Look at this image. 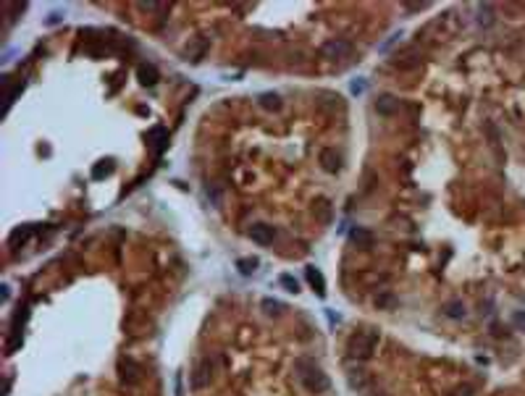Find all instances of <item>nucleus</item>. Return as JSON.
Listing matches in <instances>:
<instances>
[{
  "label": "nucleus",
  "instance_id": "obj_1",
  "mask_svg": "<svg viewBox=\"0 0 525 396\" xmlns=\"http://www.w3.org/2000/svg\"><path fill=\"white\" fill-rule=\"evenodd\" d=\"M294 372H297V381L302 383V388L307 393H323L331 386L326 370L318 365L313 357H297L294 360Z\"/></svg>",
  "mask_w": 525,
  "mask_h": 396
},
{
  "label": "nucleus",
  "instance_id": "obj_2",
  "mask_svg": "<svg viewBox=\"0 0 525 396\" xmlns=\"http://www.w3.org/2000/svg\"><path fill=\"white\" fill-rule=\"evenodd\" d=\"M378 346V334L376 331H360L355 334L349 341H347V355L352 360H371L373 357V351Z\"/></svg>",
  "mask_w": 525,
  "mask_h": 396
},
{
  "label": "nucleus",
  "instance_id": "obj_3",
  "mask_svg": "<svg viewBox=\"0 0 525 396\" xmlns=\"http://www.w3.org/2000/svg\"><path fill=\"white\" fill-rule=\"evenodd\" d=\"M210 378H213V362L205 357V360H200L197 367L192 370V388H195V391L205 388V386L210 383Z\"/></svg>",
  "mask_w": 525,
  "mask_h": 396
},
{
  "label": "nucleus",
  "instance_id": "obj_4",
  "mask_svg": "<svg viewBox=\"0 0 525 396\" xmlns=\"http://www.w3.org/2000/svg\"><path fill=\"white\" fill-rule=\"evenodd\" d=\"M321 53L326 58H331V60H341V58H347L352 53V42L349 39H328L321 48Z\"/></svg>",
  "mask_w": 525,
  "mask_h": 396
},
{
  "label": "nucleus",
  "instance_id": "obj_5",
  "mask_svg": "<svg viewBox=\"0 0 525 396\" xmlns=\"http://www.w3.org/2000/svg\"><path fill=\"white\" fill-rule=\"evenodd\" d=\"M119 372H121V381L126 386H137V383H140V376H142V367L137 365L131 357H126V360L119 362Z\"/></svg>",
  "mask_w": 525,
  "mask_h": 396
},
{
  "label": "nucleus",
  "instance_id": "obj_6",
  "mask_svg": "<svg viewBox=\"0 0 525 396\" xmlns=\"http://www.w3.org/2000/svg\"><path fill=\"white\" fill-rule=\"evenodd\" d=\"M249 236H252L255 244L268 247V244H273V236H276V231H273L270 226H265V223H255L252 228H249Z\"/></svg>",
  "mask_w": 525,
  "mask_h": 396
},
{
  "label": "nucleus",
  "instance_id": "obj_7",
  "mask_svg": "<svg viewBox=\"0 0 525 396\" xmlns=\"http://www.w3.org/2000/svg\"><path fill=\"white\" fill-rule=\"evenodd\" d=\"M137 76H140V81H142L145 87H152V84H158V79H161V74H158V69H155L152 63L140 66V69H137Z\"/></svg>",
  "mask_w": 525,
  "mask_h": 396
},
{
  "label": "nucleus",
  "instance_id": "obj_8",
  "mask_svg": "<svg viewBox=\"0 0 525 396\" xmlns=\"http://www.w3.org/2000/svg\"><path fill=\"white\" fill-rule=\"evenodd\" d=\"M339 155H336V150H331V147H326V150H321V165L328 171V173H336L339 171Z\"/></svg>",
  "mask_w": 525,
  "mask_h": 396
},
{
  "label": "nucleus",
  "instance_id": "obj_9",
  "mask_svg": "<svg viewBox=\"0 0 525 396\" xmlns=\"http://www.w3.org/2000/svg\"><path fill=\"white\" fill-rule=\"evenodd\" d=\"M166 137H168V131H166L163 126H155V129H150V131H147V139L155 144V150H158V152H163V147H166Z\"/></svg>",
  "mask_w": 525,
  "mask_h": 396
},
{
  "label": "nucleus",
  "instance_id": "obj_10",
  "mask_svg": "<svg viewBox=\"0 0 525 396\" xmlns=\"http://www.w3.org/2000/svg\"><path fill=\"white\" fill-rule=\"evenodd\" d=\"M307 281H310V286H313V289L321 294V297L326 294V281H323V276H321V270H318V268H313V265L307 268Z\"/></svg>",
  "mask_w": 525,
  "mask_h": 396
},
{
  "label": "nucleus",
  "instance_id": "obj_11",
  "mask_svg": "<svg viewBox=\"0 0 525 396\" xmlns=\"http://www.w3.org/2000/svg\"><path fill=\"white\" fill-rule=\"evenodd\" d=\"M352 241H355L357 247H362V249H371L373 236H371V231H365V228H355V231H352Z\"/></svg>",
  "mask_w": 525,
  "mask_h": 396
},
{
  "label": "nucleus",
  "instance_id": "obj_12",
  "mask_svg": "<svg viewBox=\"0 0 525 396\" xmlns=\"http://www.w3.org/2000/svg\"><path fill=\"white\" fill-rule=\"evenodd\" d=\"M258 102L265 108V111H279V108H281V97H279V95H273V92L260 95V97H258Z\"/></svg>",
  "mask_w": 525,
  "mask_h": 396
},
{
  "label": "nucleus",
  "instance_id": "obj_13",
  "mask_svg": "<svg viewBox=\"0 0 525 396\" xmlns=\"http://www.w3.org/2000/svg\"><path fill=\"white\" fill-rule=\"evenodd\" d=\"M444 312H446V318H462L465 315V304L462 302H446Z\"/></svg>",
  "mask_w": 525,
  "mask_h": 396
},
{
  "label": "nucleus",
  "instance_id": "obj_14",
  "mask_svg": "<svg viewBox=\"0 0 525 396\" xmlns=\"http://www.w3.org/2000/svg\"><path fill=\"white\" fill-rule=\"evenodd\" d=\"M237 268L244 273V276H249L255 268H258V257H244V260H237Z\"/></svg>",
  "mask_w": 525,
  "mask_h": 396
},
{
  "label": "nucleus",
  "instance_id": "obj_15",
  "mask_svg": "<svg viewBox=\"0 0 525 396\" xmlns=\"http://www.w3.org/2000/svg\"><path fill=\"white\" fill-rule=\"evenodd\" d=\"M365 383H368V381H365V372H357V370H349V386H352V388H357V391H362V388H365Z\"/></svg>",
  "mask_w": 525,
  "mask_h": 396
},
{
  "label": "nucleus",
  "instance_id": "obj_16",
  "mask_svg": "<svg viewBox=\"0 0 525 396\" xmlns=\"http://www.w3.org/2000/svg\"><path fill=\"white\" fill-rule=\"evenodd\" d=\"M263 310H265L268 315H279V312L284 310V304H281V302H276V299H270V297H268V299H263Z\"/></svg>",
  "mask_w": 525,
  "mask_h": 396
},
{
  "label": "nucleus",
  "instance_id": "obj_17",
  "mask_svg": "<svg viewBox=\"0 0 525 396\" xmlns=\"http://www.w3.org/2000/svg\"><path fill=\"white\" fill-rule=\"evenodd\" d=\"M378 111H381V113H386V116L394 113V97H392V95H383V97H381V102H378Z\"/></svg>",
  "mask_w": 525,
  "mask_h": 396
},
{
  "label": "nucleus",
  "instance_id": "obj_18",
  "mask_svg": "<svg viewBox=\"0 0 525 396\" xmlns=\"http://www.w3.org/2000/svg\"><path fill=\"white\" fill-rule=\"evenodd\" d=\"M279 281H281V286H284V289H289L291 294H297V291H300V283H297V281H294L291 276H281Z\"/></svg>",
  "mask_w": 525,
  "mask_h": 396
},
{
  "label": "nucleus",
  "instance_id": "obj_19",
  "mask_svg": "<svg viewBox=\"0 0 525 396\" xmlns=\"http://www.w3.org/2000/svg\"><path fill=\"white\" fill-rule=\"evenodd\" d=\"M362 90H365V84H362V79H357V81H352V92H355V95H360Z\"/></svg>",
  "mask_w": 525,
  "mask_h": 396
},
{
  "label": "nucleus",
  "instance_id": "obj_20",
  "mask_svg": "<svg viewBox=\"0 0 525 396\" xmlns=\"http://www.w3.org/2000/svg\"><path fill=\"white\" fill-rule=\"evenodd\" d=\"M515 323L520 325V328H525V315L522 312H515Z\"/></svg>",
  "mask_w": 525,
  "mask_h": 396
},
{
  "label": "nucleus",
  "instance_id": "obj_21",
  "mask_svg": "<svg viewBox=\"0 0 525 396\" xmlns=\"http://www.w3.org/2000/svg\"><path fill=\"white\" fill-rule=\"evenodd\" d=\"M470 393H473V388H470V386H465V388H460L454 396H470Z\"/></svg>",
  "mask_w": 525,
  "mask_h": 396
},
{
  "label": "nucleus",
  "instance_id": "obj_22",
  "mask_svg": "<svg viewBox=\"0 0 525 396\" xmlns=\"http://www.w3.org/2000/svg\"><path fill=\"white\" fill-rule=\"evenodd\" d=\"M371 396H386V393H371Z\"/></svg>",
  "mask_w": 525,
  "mask_h": 396
}]
</instances>
